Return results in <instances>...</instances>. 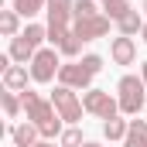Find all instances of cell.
<instances>
[{"mask_svg": "<svg viewBox=\"0 0 147 147\" xmlns=\"http://www.w3.org/2000/svg\"><path fill=\"white\" fill-rule=\"evenodd\" d=\"M34 147H62V144H55V140H38Z\"/></svg>", "mask_w": 147, "mask_h": 147, "instance_id": "obj_24", "label": "cell"}, {"mask_svg": "<svg viewBox=\"0 0 147 147\" xmlns=\"http://www.w3.org/2000/svg\"><path fill=\"white\" fill-rule=\"evenodd\" d=\"M7 55H10L17 65H31V58L38 55V48H34L24 34H17V38H10V51H7Z\"/></svg>", "mask_w": 147, "mask_h": 147, "instance_id": "obj_9", "label": "cell"}, {"mask_svg": "<svg viewBox=\"0 0 147 147\" xmlns=\"http://www.w3.org/2000/svg\"><path fill=\"white\" fill-rule=\"evenodd\" d=\"M110 58L116 62V65H134L137 62V45H134V38L120 34L110 41Z\"/></svg>", "mask_w": 147, "mask_h": 147, "instance_id": "obj_8", "label": "cell"}, {"mask_svg": "<svg viewBox=\"0 0 147 147\" xmlns=\"http://www.w3.org/2000/svg\"><path fill=\"white\" fill-rule=\"evenodd\" d=\"M79 48H82V41H79L75 34H69L65 41H62V48H58V51H62V55H69V58H75V55H79Z\"/></svg>", "mask_w": 147, "mask_h": 147, "instance_id": "obj_22", "label": "cell"}, {"mask_svg": "<svg viewBox=\"0 0 147 147\" xmlns=\"http://www.w3.org/2000/svg\"><path fill=\"white\" fill-rule=\"evenodd\" d=\"M144 10H147V0H144Z\"/></svg>", "mask_w": 147, "mask_h": 147, "instance_id": "obj_28", "label": "cell"}, {"mask_svg": "<svg viewBox=\"0 0 147 147\" xmlns=\"http://www.w3.org/2000/svg\"><path fill=\"white\" fill-rule=\"evenodd\" d=\"M31 79L34 82H51L58 69H62V62H58V48H38V55L31 58Z\"/></svg>", "mask_w": 147, "mask_h": 147, "instance_id": "obj_4", "label": "cell"}, {"mask_svg": "<svg viewBox=\"0 0 147 147\" xmlns=\"http://www.w3.org/2000/svg\"><path fill=\"white\" fill-rule=\"evenodd\" d=\"M123 147H147V120H130V130L123 137Z\"/></svg>", "mask_w": 147, "mask_h": 147, "instance_id": "obj_12", "label": "cell"}, {"mask_svg": "<svg viewBox=\"0 0 147 147\" xmlns=\"http://www.w3.org/2000/svg\"><path fill=\"white\" fill-rule=\"evenodd\" d=\"M99 7L96 0H75V10H72V21H86V17H96Z\"/></svg>", "mask_w": 147, "mask_h": 147, "instance_id": "obj_17", "label": "cell"}, {"mask_svg": "<svg viewBox=\"0 0 147 147\" xmlns=\"http://www.w3.org/2000/svg\"><path fill=\"white\" fill-rule=\"evenodd\" d=\"M0 34L7 38H17L21 34V14L10 7V10H0Z\"/></svg>", "mask_w": 147, "mask_h": 147, "instance_id": "obj_14", "label": "cell"}, {"mask_svg": "<svg viewBox=\"0 0 147 147\" xmlns=\"http://www.w3.org/2000/svg\"><path fill=\"white\" fill-rule=\"evenodd\" d=\"M51 103H55V110H58V116L65 120V123H79L82 120V113H86V106H82V99L75 96V89H69V86H58L55 92H51Z\"/></svg>", "mask_w": 147, "mask_h": 147, "instance_id": "obj_3", "label": "cell"}, {"mask_svg": "<svg viewBox=\"0 0 147 147\" xmlns=\"http://www.w3.org/2000/svg\"><path fill=\"white\" fill-rule=\"evenodd\" d=\"M116 28H120V34H127V38H130V34H137V31H144V17H140L134 7H130V10H127L120 21H116Z\"/></svg>", "mask_w": 147, "mask_h": 147, "instance_id": "obj_13", "label": "cell"}, {"mask_svg": "<svg viewBox=\"0 0 147 147\" xmlns=\"http://www.w3.org/2000/svg\"><path fill=\"white\" fill-rule=\"evenodd\" d=\"M28 72H31L28 65H17V62H14V65L3 72V89H10V92H24V89H28Z\"/></svg>", "mask_w": 147, "mask_h": 147, "instance_id": "obj_10", "label": "cell"}, {"mask_svg": "<svg viewBox=\"0 0 147 147\" xmlns=\"http://www.w3.org/2000/svg\"><path fill=\"white\" fill-rule=\"evenodd\" d=\"M58 144H62V147H82V144H86V140H82V130L69 127V130H65V134L58 137Z\"/></svg>", "mask_w": 147, "mask_h": 147, "instance_id": "obj_21", "label": "cell"}, {"mask_svg": "<svg viewBox=\"0 0 147 147\" xmlns=\"http://www.w3.org/2000/svg\"><path fill=\"white\" fill-rule=\"evenodd\" d=\"M82 65H86L92 75H96L99 69H103V58H99V55H86V58H82Z\"/></svg>", "mask_w": 147, "mask_h": 147, "instance_id": "obj_23", "label": "cell"}, {"mask_svg": "<svg viewBox=\"0 0 147 147\" xmlns=\"http://www.w3.org/2000/svg\"><path fill=\"white\" fill-rule=\"evenodd\" d=\"M127 130H130V120H120V116H113V120L103 123V137L106 140H123Z\"/></svg>", "mask_w": 147, "mask_h": 147, "instance_id": "obj_15", "label": "cell"}, {"mask_svg": "<svg viewBox=\"0 0 147 147\" xmlns=\"http://www.w3.org/2000/svg\"><path fill=\"white\" fill-rule=\"evenodd\" d=\"M72 34L79 41H96V38L110 34V17L106 14H96V17H86V21H72Z\"/></svg>", "mask_w": 147, "mask_h": 147, "instance_id": "obj_5", "label": "cell"}, {"mask_svg": "<svg viewBox=\"0 0 147 147\" xmlns=\"http://www.w3.org/2000/svg\"><path fill=\"white\" fill-rule=\"evenodd\" d=\"M82 147H103V144H99V140H86Z\"/></svg>", "mask_w": 147, "mask_h": 147, "instance_id": "obj_26", "label": "cell"}, {"mask_svg": "<svg viewBox=\"0 0 147 147\" xmlns=\"http://www.w3.org/2000/svg\"><path fill=\"white\" fill-rule=\"evenodd\" d=\"M0 103H3V113H7V116H10V120H14V116H17V113L24 110V103H21V99H17V96H14V92H10V89H7V92H0Z\"/></svg>", "mask_w": 147, "mask_h": 147, "instance_id": "obj_19", "label": "cell"}, {"mask_svg": "<svg viewBox=\"0 0 147 147\" xmlns=\"http://www.w3.org/2000/svg\"><path fill=\"white\" fill-rule=\"evenodd\" d=\"M116 92H120V113L137 116V113L144 110V103H147V86H144V79H137V75H123L120 86H116Z\"/></svg>", "mask_w": 147, "mask_h": 147, "instance_id": "obj_1", "label": "cell"}, {"mask_svg": "<svg viewBox=\"0 0 147 147\" xmlns=\"http://www.w3.org/2000/svg\"><path fill=\"white\" fill-rule=\"evenodd\" d=\"M48 7V0H14V10L21 14V17H34Z\"/></svg>", "mask_w": 147, "mask_h": 147, "instance_id": "obj_16", "label": "cell"}, {"mask_svg": "<svg viewBox=\"0 0 147 147\" xmlns=\"http://www.w3.org/2000/svg\"><path fill=\"white\" fill-rule=\"evenodd\" d=\"M127 10H130V3H127V0H103V14H106L110 21H120Z\"/></svg>", "mask_w": 147, "mask_h": 147, "instance_id": "obj_18", "label": "cell"}, {"mask_svg": "<svg viewBox=\"0 0 147 147\" xmlns=\"http://www.w3.org/2000/svg\"><path fill=\"white\" fill-rule=\"evenodd\" d=\"M21 34L28 38V41H31L34 48H41V41H48V28H41V24H28V28H24Z\"/></svg>", "mask_w": 147, "mask_h": 147, "instance_id": "obj_20", "label": "cell"}, {"mask_svg": "<svg viewBox=\"0 0 147 147\" xmlns=\"http://www.w3.org/2000/svg\"><path fill=\"white\" fill-rule=\"evenodd\" d=\"M58 86H69V89H89L92 86V72L82 65V62H69V65H62L58 69Z\"/></svg>", "mask_w": 147, "mask_h": 147, "instance_id": "obj_6", "label": "cell"}, {"mask_svg": "<svg viewBox=\"0 0 147 147\" xmlns=\"http://www.w3.org/2000/svg\"><path fill=\"white\" fill-rule=\"evenodd\" d=\"M10 137H14V147H34L41 140V130H38V123H17L10 130Z\"/></svg>", "mask_w": 147, "mask_h": 147, "instance_id": "obj_11", "label": "cell"}, {"mask_svg": "<svg viewBox=\"0 0 147 147\" xmlns=\"http://www.w3.org/2000/svg\"><path fill=\"white\" fill-rule=\"evenodd\" d=\"M75 10V0H48L45 14H48V28H69Z\"/></svg>", "mask_w": 147, "mask_h": 147, "instance_id": "obj_7", "label": "cell"}, {"mask_svg": "<svg viewBox=\"0 0 147 147\" xmlns=\"http://www.w3.org/2000/svg\"><path fill=\"white\" fill-rule=\"evenodd\" d=\"M140 34H144V41H147V24H144V31H140Z\"/></svg>", "mask_w": 147, "mask_h": 147, "instance_id": "obj_27", "label": "cell"}, {"mask_svg": "<svg viewBox=\"0 0 147 147\" xmlns=\"http://www.w3.org/2000/svg\"><path fill=\"white\" fill-rule=\"evenodd\" d=\"M82 106H86V113H92L99 120H113L120 113V99H113L106 89H86L82 92Z\"/></svg>", "mask_w": 147, "mask_h": 147, "instance_id": "obj_2", "label": "cell"}, {"mask_svg": "<svg viewBox=\"0 0 147 147\" xmlns=\"http://www.w3.org/2000/svg\"><path fill=\"white\" fill-rule=\"evenodd\" d=\"M140 79H144V86H147V62L140 65Z\"/></svg>", "mask_w": 147, "mask_h": 147, "instance_id": "obj_25", "label": "cell"}]
</instances>
